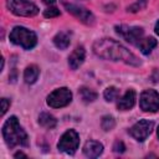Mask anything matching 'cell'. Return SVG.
Returning <instances> with one entry per match:
<instances>
[{
	"mask_svg": "<svg viewBox=\"0 0 159 159\" xmlns=\"http://www.w3.org/2000/svg\"><path fill=\"white\" fill-rule=\"evenodd\" d=\"M93 52L104 60H111V61H122L127 65L130 66H140L142 62L139 58L130 52L127 47L117 42L116 40L112 39H99L94 41L93 46Z\"/></svg>",
	"mask_w": 159,
	"mask_h": 159,
	"instance_id": "1",
	"label": "cell"
},
{
	"mask_svg": "<svg viewBox=\"0 0 159 159\" xmlns=\"http://www.w3.org/2000/svg\"><path fill=\"white\" fill-rule=\"evenodd\" d=\"M2 137L9 148H14L16 145L27 147L29 145V137L24 128L20 125L17 118L11 116L2 125Z\"/></svg>",
	"mask_w": 159,
	"mask_h": 159,
	"instance_id": "2",
	"label": "cell"
},
{
	"mask_svg": "<svg viewBox=\"0 0 159 159\" xmlns=\"http://www.w3.org/2000/svg\"><path fill=\"white\" fill-rule=\"evenodd\" d=\"M9 39L14 45L21 46L24 50H31L37 43L36 34L24 26H15L11 30Z\"/></svg>",
	"mask_w": 159,
	"mask_h": 159,
	"instance_id": "3",
	"label": "cell"
},
{
	"mask_svg": "<svg viewBox=\"0 0 159 159\" xmlns=\"http://www.w3.org/2000/svg\"><path fill=\"white\" fill-rule=\"evenodd\" d=\"M6 5L7 9L17 16L31 17L39 14V7L29 0H7Z\"/></svg>",
	"mask_w": 159,
	"mask_h": 159,
	"instance_id": "4",
	"label": "cell"
},
{
	"mask_svg": "<svg viewBox=\"0 0 159 159\" xmlns=\"http://www.w3.org/2000/svg\"><path fill=\"white\" fill-rule=\"evenodd\" d=\"M114 29H116V32L119 36H122L127 42L134 45L135 47H138L139 43L142 42V40L145 37L144 36V30L142 27H138V26L117 25Z\"/></svg>",
	"mask_w": 159,
	"mask_h": 159,
	"instance_id": "5",
	"label": "cell"
},
{
	"mask_svg": "<svg viewBox=\"0 0 159 159\" xmlns=\"http://www.w3.org/2000/svg\"><path fill=\"white\" fill-rule=\"evenodd\" d=\"M78 145H80V137L75 129L66 130L57 143L58 150L68 155H73L78 149Z\"/></svg>",
	"mask_w": 159,
	"mask_h": 159,
	"instance_id": "6",
	"label": "cell"
},
{
	"mask_svg": "<svg viewBox=\"0 0 159 159\" xmlns=\"http://www.w3.org/2000/svg\"><path fill=\"white\" fill-rule=\"evenodd\" d=\"M72 101V92L67 87H61L55 89L47 96L46 103L52 108H61L70 104Z\"/></svg>",
	"mask_w": 159,
	"mask_h": 159,
	"instance_id": "7",
	"label": "cell"
},
{
	"mask_svg": "<svg viewBox=\"0 0 159 159\" xmlns=\"http://www.w3.org/2000/svg\"><path fill=\"white\" fill-rule=\"evenodd\" d=\"M139 106L144 112H157L159 109V93L155 89H145L140 94Z\"/></svg>",
	"mask_w": 159,
	"mask_h": 159,
	"instance_id": "8",
	"label": "cell"
},
{
	"mask_svg": "<svg viewBox=\"0 0 159 159\" xmlns=\"http://www.w3.org/2000/svg\"><path fill=\"white\" fill-rule=\"evenodd\" d=\"M154 128V123L152 120L148 119H142L139 122H137L130 129H129V134L138 142H144L149 134L152 133Z\"/></svg>",
	"mask_w": 159,
	"mask_h": 159,
	"instance_id": "9",
	"label": "cell"
},
{
	"mask_svg": "<svg viewBox=\"0 0 159 159\" xmlns=\"http://www.w3.org/2000/svg\"><path fill=\"white\" fill-rule=\"evenodd\" d=\"M63 6L70 14H72L75 17H77L83 24H86V25H93L94 24L93 14L89 10H87L86 7L76 5V4H68V2H63Z\"/></svg>",
	"mask_w": 159,
	"mask_h": 159,
	"instance_id": "10",
	"label": "cell"
},
{
	"mask_svg": "<svg viewBox=\"0 0 159 159\" xmlns=\"http://www.w3.org/2000/svg\"><path fill=\"white\" fill-rule=\"evenodd\" d=\"M86 58V50L83 46H77L68 56V66L71 70H77Z\"/></svg>",
	"mask_w": 159,
	"mask_h": 159,
	"instance_id": "11",
	"label": "cell"
},
{
	"mask_svg": "<svg viewBox=\"0 0 159 159\" xmlns=\"http://www.w3.org/2000/svg\"><path fill=\"white\" fill-rule=\"evenodd\" d=\"M135 104V92L134 89H128L117 102V108L119 111H128Z\"/></svg>",
	"mask_w": 159,
	"mask_h": 159,
	"instance_id": "12",
	"label": "cell"
},
{
	"mask_svg": "<svg viewBox=\"0 0 159 159\" xmlns=\"http://www.w3.org/2000/svg\"><path fill=\"white\" fill-rule=\"evenodd\" d=\"M103 145L97 140H88L83 145V154L87 158H97L102 154Z\"/></svg>",
	"mask_w": 159,
	"mask_h": 159,
	"instance_id": "13",
	"label": "cell"
},
{
	"mask_svg": "<svg viewBox=\"0 0 159 159\" xmlns=\"http://www.w3.org/2000/svg\"><path fill=\"white\" fill-rule=\"evenodd\" d=\"M53 43L60 50H66L71 43V32L70 31H61L56 34L53 37Z\"/></svg>",
	"mask_w": 159,
	"mask_h": 159,
	"instance_id": "14",
	"label": "cell"
},
{
	"mask_svg": "<svg viewBox=\"0 0 159 159\" xmlns=\"http://www.w3.org/2000/svg\"><path fill=\"white\" fill-rule=\"evenodd\" d=\"M39 75H40V70L36 65H30L25 68V72H24V80L26 83L29 84H32L37 81L39 78Z\"/></svg>",
	"mask_w": 159,
	"mask_h": 159,
	"instance_id": "15",
	"label": "cell"
},
{
	"mask_svg": "<svg viewBox=\"0 0 159 159\" xmlns=\"http://www.w3.org/2000/svg\"><path fill=\"white\" fill-rule=\"evenodd\" d=\"M39 124H40L41 127L46 128V129H52V128L56 127L57 119H56L52 114H50V113H47V112H42V113L39 116Z\"/></svg>",
	"mask_w": 159,
	"mask_h": 159,
	"instance_id": "16",
	"label": "cell"
},
{
	"mask_svg": "<svg viewBox=\"0 0 159 159\" xmlns=\"http://www.w3.org/2000/svg\"><path fill=\"white\" fill-rule=\"evenodd\" d=\"M157 46V40L154 37H144L142 40V42L139 43L138 48L140 50L142 53L144 55H149L152 52V50Z\"/></svg>",
	"mask_w": 159,
	"mask_h": 159,
	"instance_id": "17",
	"label": "cell"
},
{
	"mask_svg": "<svg viewBox=\"0 0 159 159\" xmlns=\"http://www.w3.org/2000/svg\"><path fill=\"white\" fill-rule=\"evenodd\" d=\"M78 92H80V96L84 103H91V102L97 99V93L88 87H81Z\"/></svg>",
	"mask_w": 159,
	"mask_h": 159,
	"instance_id": "18",
	"label": "cell"
},
{
	"mask_svg": "<svg viewBox=\"0 0 159 159\" xmlns=\"http://www.w3.org/2000/svg\"><path fill=\"white\" fill-rule=\"evenodd\" d=\"M103 96H104V99H106L107 102H113L114 99L118 98L119 91H118V88H116L114 86H111V87H107V88L104 89Z\"/></svg>",
	"mask_w": 159,
	"mask_h": 159,
	"instance_id": "19",
	"label": "cell"
},
{
	"mask_svg": "<svg viewBox=\"0 0 159 159\" xmlns=\"http://www.w3.org/2000/svg\"><path fill=\"white\" fill-rule=\"evenodd\" d=\"M114 125H116V120H114V118L112 116H104L102 118V120H101V127L106 132L112 130L114 128Z\"/></svg>",
	"mask_w": 159,
	"mask_h": 159,
	"instance_id": "20",
	"label": "cell"
},
{
	"mask_svg": "<svg viewBox=\"0 0 159 159\" xmlns=\"http://www.w3.org/2000/svg\"><path fill=\"white\" fill-rule=\"evenodd\" d=\"M145 5H147V0H138L135 4H133V5L128 6V7H127V10H128V11H130V12H137V11H139V10L144 9V7H145Z\"/></svg>",
	"mask_w": 159,
	"mask_h": 159,
	"instance_id": "21",
	"label": "cell"
},
{
	"mask_svg": "<svg viewBox=\"0 0 159 159\" xmlns=\"http://www.w3.org/2000/svg\"><path fill=\"white\" fill-rule=\"evenodd\" d=\"M60 14H61L60 10H58L57 7H55V6H48V7L43 11V16L47 17V19H48V17H50V19H51V17H56V16H58Z\"/></svg>",
	"mask_w": 159,
	"mask_h": 159,
	"instance_id": "22",
	"label": "cell"
},
{
	"mask_svg": "<svg viewBox=\"0 0 159 159\" xmlns=\"http://www.w3.org/2000/svg\"><path fill=\"white\" fill-rule=\"evenodd\" d=\"M113 150H114L116 153H123V152L125 150V147H124L123 142L116 140V143H114V145H113Z\"/></svg>",
	"mask_w": 159,
	"mask_h": 159,
	"instance_id": "23",
	"label": "cell"
},
{
	"mask_svg": "<svg viewBox=\"0 0 159 159\" xmlns=\"http://www.w3.org/2000/svg\"><path fill=\"white\" fill-rule=\"evenodd\" d=\"M0 102H1V116H4L10 107V101L7 98H1Z\"/></svg>",
	"mask_w": 159,
	"mask_h": 159,
	"instance_id": "24",
	"label": "cell"
},
{
	"mask_svg": "<svg viewBox=\"0 0 159 159\" xmlns=\"http://www.w3.org/2000/svg\"><path fill=\"white\" fill-rule=\"evenodd\" d=\"M43 2H45L47 6H53V4L56 2V0H43Z\"/></svg>",
	"mask_w": 159,
	"mask_h": 159,
	"instance_id": "25",
	"label": "cell"
},
{
	"mask_svg": "<svg viewBox=\"0 0 159 159\" xmlns=\"http://www.w3.org/2000/svg\"><path fill=\"white\" fill-rule=\"evenodd\" d=\"M15 158H26V155L24 154V153H21V152H19V153H16L15 155H14Z\"/></svg>",
	"mask_w": 159,
	"mask_h": 159,
	"instance_id": "26",
	"label": "cell"
},
{
	"mask_svg": "<svg viewBox=\"0 0 159 159\" xmlns=\"http://www.w3.org/2000/svg\"><path fill=\"white\" fill-rule=\"evenodd\" d=\"M155 32H157V35L159 36V20H158L157 24H155Z\"/></svg>",
	"mask_w": 159,
	"mask_h": 159,
	"instance_id": "27",
	"label": "cell"
},
{
	"mask_svg": "<svg viewBox=\"0 0 159 159\" xmlns=\"http://www.w3.org/2000/svg\"><path fill=\"white\" fill-rule=\"evenodd\" d=\"M157 135H158V138H159V127H158V130H157Z\"/></svg>",
	"mask_w": 159,
	"mask_h": 159,
	"instance_id": "28",
	"label": "cell"
}]
</instances>
